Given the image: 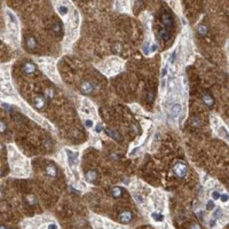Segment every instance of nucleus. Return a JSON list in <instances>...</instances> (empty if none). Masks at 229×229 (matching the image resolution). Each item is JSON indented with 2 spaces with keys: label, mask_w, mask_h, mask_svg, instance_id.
<instances>
[{
  "label": "nucleus",
  "mask_w": 229,
  "mask_h": 229,
  "mask_svg": "<svg viewBox=\"0 0 229 229\" xmlns=\"http://www.w3.org/2000/svg\"><path fill=\"white\" fill-rule=\"evenodd\" d=\"M47 95H48V97H52L53 96V91L52 89H47Z\"/></svg>",
  "instance_id": "c756f323"
},
{
  "label": "nucleus",
  "mask_w": 229,
  "mask_h": 229,
  "mask_svg": "<svg viewBox=\"0 0 229 229\" xmlns=\"http://www.w3.org/2000/svg\"><path fill=\"white\" fill-rule=\"evenodd\" d=\"M213 207H214V205H213V203H212V202H209V203H207V209H209V210H212Z\"/></svg>",
  "instance_id": "bb28decb"
},
{
  "label": "nucleus",
  "mask_w": 229,
  "mask_h": 229,
  "mask_svg": "<svg viewBox=\"0 0 229 229\" xmlns=\"http://www.w3.org/2000/svg\"><path fill=\"white\" fill-rule=\"evenodd\" d=\"M27 199L29 201L30 204H36V199H35V197L33 196H28L27 197Z\"/></svg>",
  "instance_id": "a878e982"
},
{
  "label": "nucleus",
  "mask_w": 229,
  "mask_h": 229,
  "mask_svg": "<svg viewBox=\"0 0 229 229\" xmlns=\"http://www.w3.org/2000/svg\"><path fill=\"white\" fill-rule=\"evenodd\" d=\"M56 9H57V12L60 13L61 16H65L69 12V7L67 6V5L60 4V6H56Z\"/></svg>",
  "instance_id": "1a4fd4ad"
},
{
  "label": "nucleus",
  "mask_w": 229,
  "mask_h": 229,
  "mask_svg": "<svg viewBox=\"0 0 229 229\" xmlns=\"http://www.w3.org/2000/svg\"><path fill=\"white\" fill-rule=\"evenodd\" d=\"M4 131H6V125L4 121H1V133H4Z\"/></svg>",
  "instance_id": "cd10ccee"
},
{
  "label": "nucleus",
  "mask_w": 229,
  "mask_h": 229,
  "mask_svg": "<svg viewBox=\"0 0 229 229\" xmlns=\"http://www.w3.org/2000/svg\"><path fill=\"white\" fill-rule=\"evenodd\" d=\"M162 21H163L165 27H170V25L172 24V17L170 16L169 14H166V13L162 15Z\"/></svg>",
  "instance_id": "9b49d317"
},
{
  "label": "nucleus",
  "mask_w": 229,
  "mask_h": 229,
  "mask_svg": "<svg viewBox=\"0 0 229 229\" xmlns=\"http://www.w3.org/2000/svg\"><path fill=\"white\" fill-rule=\"evenodd\" d=\"M151 218H153L155 221H157V222H159V221L163 220V215L159 214V213H153V214H151Z\"/></svg>",
  "instance_id": "a211bd4d"
},
{
  "label": "nucleus",
  "mask_w": 229,
  "mask_h": 229,
  "mask_svg": "<svg viewBox=\"0 0 229 229\" xmlns=\"http://www.w3.org/2000/svg\"><path fill=\"white\" fill-rule=\"evenodd\" d=\"M165 75H166V68L163 69V73H162V77H164Z\"/></svg>",
  "instance_id": "7c9ffc66"
},
{
  "label": "nucleus",
  "mask_w": 229,
  "mask_h": 229,
  "mask_svg": "<svg viewBox=\"0 0 229 229\" xmlns=\"http://www.w3.org/2000/svg\"><path fill=\"white\" fill-rule=\"evenodd\" d=\"M173 171L175 173V175L181 178V179L186 178V175H187V166H186L183 163H178V164H175V166L173 167Z\"/></svg>",
  "instance_id": "7ed1b4c3"
},
{
  "label": "nucleus",
  "mask_w": 229,
  "mask_h": 229,
  "mask_svg": "<svg viewBox=\"0 0 229 229\" xmlns=\"http://www.w3.org/2000/svg\"><path fill=\"white\" fill-rule=\"evenodd\" d=\"M86 179H88V181H94L96 179V173L94 171H88L86 173Z\"/></svg>",
  "instance_id": "f3484780"
},
{
  "label": "nucleus",
  "mask_w": 229,
  "mask_h": 229,
  "mask_svg": "<svg viewBox=\"0 0 229 229\" xmlns=\"http://www.w3.org/2000/svg\"><path fill=\"white\" fill-rule=\"evenodd\" d=\"M181 111H182V105L180 103H174L170 109V112H171L172 117H178L181 113Z\"/></svg>",
  "instance_id": "423d86ee"
},
{
  "label": "nucleus",
  "mask_w": 229,
  "mask_h": 229,
  "mask_svg": "<svg viewBox=\"0 0 229 229\" xmlns=\"http://www.w3.org/2000/svg\"><path fill=\"white\" fill-rule=\"evenodd\" d=\"M67 156H68V163L71 167H75L76 165H78V153L73 151V150H70V149H67Z\"/></svg>",
  "instance_id": "f03ea898"
},
{
  "label": "nucleus",
  "mask_w": 229,
  "mask_h": 229,
  "mask_svg": "<svg viewBox=\"0 0 229 229\" xmlns=\"http://www.w3.org/2000/svg\"><path fill=\"white\" fill-rule=\"evenodd\" d=\"M161 37H162V39H163V40L167 41L170 39V32H167V31H162Z\"/></svg>",
  "instance_id": "6ab92c4d"
},
{
  "label": "nucleus",
  "mask_w": 229,
  "mask_h": 229,
  "mask_svg": "<svg viewBox=\"0 0 229 229\" xmlns=\"http://www.w3.org/2000/svg\"><path fill=\"white\" fill-rule=\"evenodd\" d=\"M220 198H221V201L225 203V202H228L229 196L227 195V194H223V195H221V196H220Z\"/></svg>",
  "instance_id": "393cba45"
},
{
  "label": "nucleus",
  "mask_w": 229,
  "mask_h": 229,
  "mask_svg": "<svg viewBox=\"0 0 229 229\" xmlns=\"http://www.w3.org/2000/svg\"><path fill=\"white\" fill-rule=\"evenodd\" d=\"M212 198H213V199H215V201H217V199H219V198H220V194L218 193V191H213V193H212Z\"/></svg>",
  "instance_id": "b1692460"
},
{
  "label": "nucleus",
  "mask_w": 229,
  "mask_h": 229,
  "mask_svg": "<svg viewBox=\"0 0 229 229\" xmlns=\"http://www.w3.org/2000/svg\"><path fill=\"white\" fill-rule=\"evenodd\" d=\"M112 196L115 198H119L121 196V189L119 187H113L112 188Z\"/></svg>",
  "instance_id": "dca6fc26"
},
{
  "label": "nucleus",
  "mask_w": 229,
  "mask_h": 229,
  "mask_svg": "<svg viewBox=\"0 0 229 229\" xmlns=\"http://www.w3.org/2000/svg\"><path fill=\"white\" fill-rule=\"evenodd\" d=\"M132 219H133V214L131 212H129V211L123 212L121 214V217H119V220H121V223H129V222H131Z\"/></svg>",
  "instance_id": "0eeeda50"
},
{
  "label": "nucleus",
  "mask_w": 229,
  "mask_h": 229,
  "mask_svg": "<svg viewBox=\"0 0 229 229\" xmlns=\"http://www.w3.org/2000/svg\"><path fill=\"white\" fill-rule=\"evenodd\" d=\"M46 172H47V174H48L51 178H55L57 174V170L55 169V166H53V165H48L47 167H46Z\"/></svg>",
  "instance_id": "9d476101"
},
{
  "label": "nucleus",
  "mask_w": 229,
  "mask_h": 229,
  "mask_svg": "<svg viewBox=\"0 0 229 229\" xmlns=\"http://www.w3.org/2000/svg\"><path fill=\"white\" fill-rule=\"evenodd\" d=\"M27 46H28L29 49H33L37 47V41L33 39V38H28L27 40Z\"/></svg>",
  "instance_id": "2eb2a0df"
},
{
  "label": "nucleus",
  "mask_w": 229,
  "mask_h": 229,
  "mask_svg": "<svg viewBox=\"0 0 229 229\" xmlns=\"http://www.w3.org/2000/svg\"><path fill=\"white\" fill-rule=\"evenodd\" d=\"M38 62L40 63L41 69L44 70L45 72L47 73L49 77H52L55 81H59V78H57L56 71H55V67L53 64V61H48V62H45L44 60H38Z\"/></svg>",
  "instance_id": "f257e3e1"
},
{
  "label": "nucleus",
  "mask_w": 229,
  "mask_h": 229,
  "mask_svg": "<svg viewBox=\"0 0 229 229\" xmlns=\"http://www.w3.org/2000/svg\"><path fill=\"white\" fill-rule=\"evenodd\" d=\"M222 217V211L221 210H217L215 212H214V214H213V218L215 219V218H221Z\"/></svg>",
  "instance_id": "4be33fe9"
},
{
  "label": "nucleus",
  "mask_w": 229,
  "mask_h": 229,
  "mask_svg": "<svg viewBox=\"0 0 229 229\" xmlns=\"http://www.w3.org/2000/svg\"><path fill=\"white\" fill-rule=\"evenodd\" d=\"M35 105H36L37 108H44L45 105V100L43 96H37L36 99H35Z\"/></svg>",
  "instance_id": "4468645a"
},
{
  "label": "nucleus",
  "mask_w": 229,
  "mask_h": 229,
  "mask_svg": "<svg viewBox=\"0 0 229 229\" xmlns=\"http://www.w3.org/2000/svg\"><path fill=\"white\" fill-rule=\"evenodd\" d=\"M203 101H204V103L207 107H212L213 103H214V100H213V97L210 94H205L204 96H203Z\"/></svg>",
  "instance_id": "f8f14e48"
},
{
  "label": "nucleus",
  "mask_w": 229,
  "mask_h": 229,
  "mask_svg": "<svg viewBox=\"0 0 229 229\" xmlns=\"http://www.w3.org/2000/svg\"><path fill=\"white\" fill-rule=\"evenodd\" d=\"M105 132L108 133L110 137H112V139H115V140H117V141H121V135L118 134L117 132H115V131H112V129H105Z\"/></svg>",
  "instance_id": "ddd939ff"
},
{
  "label": "nucleus",
  "mask_w": 229,
  "mask_h": 229,
  "mask_svg": "<svg viewBox=\"0 0 229 229\" xmlns=\"http://www.w3.org/2000/svg\"><path fill=\"white\" fill-rule=\"evenodd\" d=\"M217 133H218L219 137H221L222 139H225V140H227L229 142V132H228V129H226L223 125H220V126L218 127Z\"/></svg>",
  "instance_id": "39448f33"
},
{
  "label": "nucleus",
  "mask_w": 229,
  "mask_h": 229,
  "mask_svg": "<svg viewBox=\"0 0 229 229\" xmlns=\"http://www.w3.org/2000/svg\"><path fill=\"white\" fill-rule=\"evenodd\" d=\"M4 108L5 109H7V110H8V111H10V110H12V107H10V105H9V104H7V103H5V104H4Z\"/></svg>",
  "instance_id": "c85d7f7f"
},
{
  "label": "nucleus",
  "mask_w": 229,
  "mask_h": 229,
  "mask_svg": "<svg viewBox=\"0 0 229 229\" xmlns=\"http://www.w3.org/2000/svg\"><path fill=\"white\" fill-rule=\"evenodd\" d=\"M23 71H24L27 75H31V73H33L36 71V68H35V65H33L32 63H25V64L23 65Z\"/></svg>",
  "instance_id": "6e6552de"
},
{
  "label": "nucleus",
  "mask_w": 229,
  "mask_h": 229,
  "mask_svg": "<svg viewBox=\"0 0 229 229\" xmlns=\"http://www.w3.org/2000/svg\"><path fill=\"white\" fill-rule=\"evenodd\" d=\"M60 30H61V27L57 24V23H54V24H53V31H54V32L59 33L60 32Z\"/></svg>",
  "instance_id": "412c9836"
},
{
  "label": "nucleus",
  "mask_w": 229,
  "mask_h": 229,
  "mask_svg": "<svg viewBox=\"0 0 229 229\" xmlns=\"http://www.w3.org/2000/svg\"><path fill=\"white\" fill-rule=\"evenodd\" d=\"M94 86L92 85V83H89V81H86V83H84V84L81 85L80 87V91L83 94H85V95H88V94H92L93 91H94Z\"/></svg>",
  "instance_id": "20e7f679"
},
{
  "label": "nucleus",
  "mask_w": 229,
  "mask_h": 229,
  "mask_svg": "<svg viewBox=\"0 0 229 229\" xmlns=\"http://www.w3.org/2000/svg\"><path fill=\"white\" fill-rule=\"evenodd\" d=\"M198 32L201 33V35H206L207 29H206V27H204V25H199V27H198Z\"/></svg>",
  "instance_id": "aec40b11"
},
{
  "label": "nucleus",
  "mask_w": 229,
  "mask_h": 229,
  "mask_svg": "<svg viewBox=\"0 0 229 229\" xmlns=\"http://www.w3.org/2000/svg\"><path fill=\"white\" fill-rule=\"evenodd\" d=\"M85 125H86V127L91 129V127L93 126V121L92 119H87V121H85Z\"/></svg>",
  "instance_id": "5701e85b"
}]
</instances>
